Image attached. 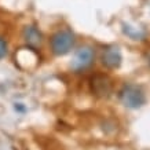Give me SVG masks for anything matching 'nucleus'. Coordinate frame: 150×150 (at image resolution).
Here are the masks:
<instances>
[{"label": "nucleus", "mask_w": 150, "mask_h": 150, "mask_svg": "<svg viewBox=\"0 0 150 150\" xmlns=\"http://www.w3.org/2000/svg\"><path fill=\"white\" fill-rule=\"evenodd\" d=\"M91 91L98 98H108L112 94V80L106 74H95L91 77Z\"/></svg>", "instance_id": "obj_4"}, {"label": "nucleus", "mask_w": 150, "mask_h": 150, "mask_svg": "<svg viewBox=\"0 0 150 150\" xmlns=\"http://www.w3.org/2000/svg\"><path fill=\"white\" fill-rule=\"evenodd\" d=\"M118 98H120V102L129 109H138L143 106L146 102L145 92L142 91L141 87L135 84H125L118 92Z\"/></svg>", "instance_id": "obj_1"}, {"label": "nucleus", "mask_w": 150, "mask_h": 150, "mask_svg": "<svg viewBox=\"0 0 150 150\" xmlns=\"http://www.w3.org/2000/svg\"><path fill=\"white\" fill-rule=\"evenodd\" d=\"M124 32L127 33L128 36H131L132 39H135V40H138L139 37H143V33H139V30H132V28L131 26H125L124 25Z\"/></svg>", "instance_id": "obj_7"}, {"label": "nucleus", "mask_w": 150, "mask_h": 150, "mask_svg": "<svg viewBox=\"0 0 150 150\" xmlns=\"http://www.w3.org/2000/svg\"><path fill=\"white\" fill-rule=\"evenodd\" d=\"M22 36L28 44H29V46H33V47L40 46L41 40H43L41 32L36 26H33V25L25 26V29H23V32H22Z\"/></svg>", "instance_id": "obj_6"}, {"label": "nucleus", "mask_w": 150, "mask_h": 150, "mask_svg": "<svg viewBox=\"0 0 150 150\" xmlns=\"http://www.w3.org/2000/svg\"><path fill=\"white\" fill-rule=\"evenodd\" d=\"M94 57H95V52H94V48L91 47H81L80 50H77V52L74 54V58L72 59V69L74 72H80V70H84L87 69L90 65L92 64L94 61Z\"/></svg>", "instance_id": "obj_3"}, {"label": "nucleus", "mask_w": 150, "mask_h": 150, "mask_svg": "<svg viewBox=\"0 0 150 150\" xmlns=\"http://www.w3.org/2000/svg\"><path fill=\"white\" fill-rule=\"evenodd\" d=\"M149 64H150V58H149Z\"/></svg>", "instance_id": "obj_9"}, {"label": "nucleus", "mask_w": 150, "mask_h": 150, "mask_svg": "<svg viewBox=\"0 0 150 150\" xmlns=\"http://www.w3.org/2000/svg\"><path fill=\"white\" fill-rule=\"evenodd\" d=\"M8 54V46H7V41L0 37V59L6 58V55Z\"/></svg>", "instance_id": "obj_8"}, {"label": "nucleus", "mask_w": 150, "mask_h": 150, "mask_svg": "<svg viewBox=\"0 0 150 150\" xmlns=\"http://www.w3.org/2000/svg\"><path fill=\"white\" fill-rule=\"evenodd\" d=\"M50 43H51V51L55 55L62 57V55H66L74 47L76 39H74V35H73L72 30L65 29V30L55 32L51 36Z\"/></svg>", "instance_id": "obj_2"}, {"label": "nucleus", "mask_w": 150, "mask_h": 150, "mask_svg": "<svg viewBox=\"0 0 150 150\" xmlns=\"http://www.w3.org/2000/svg\"><path fill=\"white\" fill-rule=\"evenodd\" d=\"M121 59H123V57H121L120 48H118L117 46H110V47H108L106 50H103L100 61H102V64H103L106 68L116 69L121 65Z\"/></svg>", "instance_id": "obj_5"}]
</instances>
